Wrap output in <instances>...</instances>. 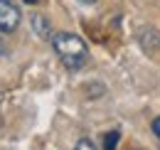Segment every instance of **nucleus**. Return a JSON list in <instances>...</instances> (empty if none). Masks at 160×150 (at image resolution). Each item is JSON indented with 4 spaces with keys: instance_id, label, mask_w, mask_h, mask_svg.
<instances>
[{
    "instance_id": "1",
    "label": "nucleus",
    "mask_w": 160,
    "mask_h": 150,
    "mask_svg": "<svg viewBox=\"0 0 160 150\" xmlns=\"http://www.w3.org/2000/svg\"><path fill=\"white\" fill-rule=\"evenodd\" d=\"M52 47L57 57L62 59V64L72 72L81 69L86 62H89V47L84 44V39L79 35H72V32H57L52 37Z\"/></svg>"
},
{
    "instance_id": "2",
    "label": "nucleus",
    "mask_w": 160,
    "mask_h": 150,
    "mask_svg": "<svg viewBox=\"0 0 160 150\" xmlns=\"http://www.w3.org/2000/svg\"><path fill=\"white\" fill-rule=\"evenodd\" d=\"M20 25V10L12 0H0V32H15Z\"/></svg>"
},
{
    "instance_id": "3",
    "label": "nucleus",
    "mask_w": 160,
    "mask_h": 150,
    "mask_svg": "<svg viewBox=\"0 0 160 150\" xmlns=\"http://www.w3.org/2000/svg\"><path fill=\"white\" fill-rule=\"evenodd\" d=\"M30 22H32V30H35V32H37L42 39L54 37V35H52V30H49V20L44 18V15L35 12V15H30Z\"/></svg>"
},
{
    "instance_id": "4",
    "label": "nucleus",
    "mask_w": 160,
    "mask_h": 150,
    "mask_svg": "<svg viewBox=\"0 0 160 150\" xmlns=\"http://www.w3.org/2000/svg\"><path fill=\"white\" fill-rule=\"evenodd\" d=\"M118 138H121L118 131H111L106 138H103V150H116V145H118Z\"/></svg>"
},
{
    "instance_id": "5",
    "label": "nucleus",
    "mask_w": 160,
    "mask_h": 150,
    "mask_svg": "<svg viewBox=\"0 0 160 150\" xmlns=\"http://www.w3.org/2000/svg\"><path fill=\"white\" fill-rule=\"evenodd\" d=\"M74 150H96V145H94V143H91L89 138H81L79 143L74 145Z\"/></svg>"
},
{
    "instance_id": "6",
    "label": "nucleus",
    "mask_w": 160,
    "mask_h": 150,
    "mask_svg": "<svg viewBox=\"0 0 160 150\" xmlns=\"http://www.w3.org/2000/svg\"><path fill=\"white\" fill-rule=\"evenodd\" d=\"M153 133H155V135L160 138V116L155 118V121H153Z\"/></svg>"
},
{
    "instance_id": "7",
    "label": "nucleus",
    "mask_w": 160,
    "mask_h": 150,
    "mask_svg": "<svg viewBox=\"0 0 160 150\" xmlns=\"http://www.w3.org/2000/svg\"><path fill=\"white\" fill-rule=\"evenodd\" d=\"M81 5H94V2H96V0H79Z\"/></svg>"
},
{
    "instance_id": "8",
    "label": "nucleus",
    "mask_w": 160,
    "mask_h": 150,
    "mask_svg": "<svg viewBox=\"0 0 160 150\" xmlns=\"http://www.w3.org/2000/svg\"><path fill=\"white\" fill-rule=\"evenodd\" d=\"M5 54V44H2V39H0V57Z\"/></svg>"
},
{
    "instance_id": "9",
    "label": "nucleus",
    "mask_w": 160,
    "mask_h": 150,
    "mask_svg": "<svg viewBox=\"0 0 160 150\" xmlns=\"http://www.w3.org/2000/svg\"><path fill=\"white\" fill-rule=\"evenodd\" d=\"M22 2H30V5H37L40 0H22Z\"/></svg>"
}]
</instances>
